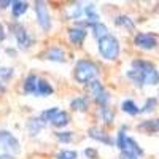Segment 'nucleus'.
Here are the masks:
<instances>
[{"label": "nucleus", "instance_id": "4468645a", "mask_svg": "<svg viewBox=\"0 0 159 159\" xmlns=\"http://www.w3.org/2000/svg\"><path fill=\"white\" fill-rule=\"evenodd\" d=\"M27 8H29V3L27 2H13L11 3V13H13V16L15 18H19V16H22L25 11H27Z\"/></svg>", "mask_w": 159, "mask_h": 159}, {"label": "nucleus", "instance_id": "5701e85b", "mask_svg": "<svg viewBox=\"0 0 159 159\" xmlns=\"http://www.w3.org/2000/svg\"><path fill=\"white\" fill-rule=\"evenodd\" d=\"M27 129L30 132V135H38V132L43 129V123H42V119H30V121L27 123Z\"/></svg>", "mask_w": 159, "mask_h": 159}, {"label": "nucleus", "instance_id": "39448f33", "mask_svg": "<svg viewBox=\"0 0 159 159\" xmlns=\"http://www.w3.org/2000/svg\"><path fill=\"white\" fill-rule=\"evenodd\" d=\"M89 91L92 92V96H94V99L99 105L107 107V103L110 100V96H108V92L103 89V86H102V83L99 81V80H94V81L89 83Z\"/></svg>", "mask_w": 159, "mask_h": 159}, {"label": "nucleus", "instance_id": "9d476101", "mask_svg": "<svg viewBox=\"0 0 159 159\" xmlns=\"http://www.w3.org/2000/svg\"><path fill=\"white\" fill-rule=\"evenodd\" d=\"M69 38L73 45H81L86 38V29L81 27H73L69 30Z\"/></svg>", "mask_w": 159, "mask_h": 159}, {"label": "nucleus", "instance_id": "1a4fd4ad", "mask_svg": "<svg viewBox=\"0 0 159 159\" xmlns=\"http://www.w3.org/2000/svg\"><path fill=\"white\" fill-rule=\"evenodd\" d=\"M45 59L52 61V62H64L65 52H64V49L59 48V46H52V48H49V49L45 52Z\"/></svg>", "mask_w": 159, "mask_h": 159}, {"label": "nucleus", "instance_id": "f8f14e48", "mask_svg": "<svg viewBox=\"0 0 159 159\" xmlns=\"http://www.w3.org/2000/svg\"><path fill=\"white\" fill-rule=\"evenodd\" d=\"M115 24L119 25V27H123V29H126V30H130V32H132V30H135L134 19H130V18L126 16V15H119V16H116Z\"/></svg>", "mask_w": 159, "mask_h": 159}, {"label": "nucleus", "instance_id": "c85d7f7f", "mask_svg": "<svg viewBox=\"0 0 159 159\" xmlns=\"http://www.w3.org/2000/svg\"><path fill=\"white\" fill-rule=\"evenodd\" d=\"M76 157H78L76 151H61L56 156V159H76Z\"/></svg>", "mask_w": 159, "mask_h": 159}, {"label": "nucleus", "instance_id": "6ab92c4d", "mask_svg": "<svg viewBox=\"0 0 159 159\" xmlns=\"http://www.w3.org/2000/svg\"><path fill=\"white\" fill-rule=\"evenodd\" d=\"M92 32H94V37H96V40H100L102 38H105L107 35H110L108 34V29H107V25L105 24H102V22H99V24H96V25H92Z\"/></svg>", "mask_w": 159, "mask_h": 159}, {"label": "nucleus", "instance_id": "f03ea898", "mask_svg": "<svg viewBox=\"0 0 159 159\" xmlns=\"http://www.w3.org/2000/svg\"><path fill=\"white\" fill-rule=\"evenodd\" d=\"M99 52L102 54L103 59L107 61H116L119 56V42L113 35H107L99 42Z\"/></svg>", "mask_w": 159, "mask_h": 159}, {"label": "nucleus", "instance_id": "b1692460", "mask_svg": "<svg viewBox=\"0 0 159 159\" xmlns=\"http://www.w3.org/2000/svg\"><path fill=\"white\" fill-rule=\"evenodd\" d=\"M127 134H126V126H123L121 129H119V132H118V139H116V145H118V148L121 150V151H124L126 150V143H127Z\"/></svg>", "mask_w": 159, "mask_h": 159}, {"label": "nucleus", "instance_id": "ddd939ff", "mask_svg": "<svg viewBox=\"0 0 159 159\" xmlns=\"http://www.w3.org/2000/svg\"><path fill=\"white\" fill-rule=\"evenodd\" d=\"M139 129L153 134V132H159V118L157 119H148V121H143L139 124Z\"/></svg>", "mask_w": 159, "mask_h": 159}, {"label": "nucleus", "instance_id": "bb28decb", "mask_svg": "<svg viewBox=\"0 0 159 159\" xmlns=\"http://www.w3.org/2000/svg\"><path fill=\"white\" fill-rule=\"evenodd\" d=\"M156 105H157V100H156L154 97H151V99H148L147 102H145L143 108H142L140 111H142V113H150V111H153V110H154Z\"/></svg>", "mask_w": 159, "mask_h": 159}, {"label": "nucleus", "instance_id": "7c9ffc66", "mask_svg": "<svg viewBox=\"0 0 159 159\" xmlns=\"http://www.w3.org/2000/svg\"><path fill=\"white\" fill-rule=\"evenodd\" d=\"M84 154H86L89 159H97V157H99V153H97V150H94V148H86V150H84Z\"/></svg>", "mask_w": 159, "mask_h": 159}, {"label": "nucleus", "instance_id": "4be33fe9", "mask_svg": "<svg viewBox=\"0 0 159 159\" xmlns=\"http://www.w3.org/2000/svg\"><path fill=\"white\" fill-rule=\"evenodd\" d=\"M124 151H130V153H134V154H137L139 157L140 156H143V150L140 148V145L134 140V139H127V143H126V150Z\"/></svg>", "mask_w": 159, "mask_h": 159}, {"label": "nucleus", "instance_id": "393cba45", "mask_svg": "<svg viewBox=\"0 0 159 159\" xmlns=\"http://www.w3.org/2000/svg\"><path fill=\"white\" fill-rule=\"evenodd\" d=\"M100 116H102L103 123L107 124V126H111V124H113L115 115H113L111 108H108V107H102V108H100Z\"/></svg>", "mask_w": 159, "mask_h": 159}, {"label": "nucleus", "instance_id": "2f4dec72", "mask_svg": "<svg viewBox=\"0 0 159 159\" xmlns=\"http://www.w3.org/2000/svg\"><path fill=\"white\" fill-rule=\"evenodd\" d=\"M119 159H139V156L134 154V153H130V151H121Z\"/></svg>", "mask_w": 159, "mask_h": 159}, {"label": "nucleus", "instance_id": "412c9836", "mask_svg": "<svg viewBox=\"0 0 159 159\" xmlns=\"http://www.w3.org/2000/svg\"><path fill=\"white\" fill-rule=\"evenodd\" d=\"M121 108H123V111H124V113L132 115V116L140 113V108L135 105V102H132V100H124V102L121 103Z\"/></svg>", "mask_w": 159, "mask_h": 159}, {"label": "nucleus", "instance_id": "a878e982", "mask_svg": "<svg viewBox=\"0 0 159 159\" xmlns=\"http://www.w3.org/2000/svg\"><path fill=\"white\" fill-rule=\"evenodd\" d=\"M38 94L40 96H49L52 94V86L45 81V80H38Z\"/></svg>", "mask_w": 159, "mask_h": 159}, {"label": "nucleus", "instance_id": "c756f323", "mask_svg": "<svg viewBox=\"0 0 159 159\" xmlns=\"http://www.w3.org/2000/svg\"><path fill=\"white\" fill-rule=\"evenodd\" d=\"M13 76V69H0V78L2 80H8Z\"/></svg>", "mask_w": 159, "mask_h": 159}, {"label": "nucleus", "instance_id": "f3484780", "mask_svg": "<svg viewBox=\"0 0 159 159\" xmlns=\"http://www.w3.org/2000/svg\"><path fill=\"white\" fill-rule=\"evenodd\" d=\"M70 107L75 111H86L88 110V99L86 97H76L70 102Z\"/></svg>", "mask_w": 159, "mask_h": 159}, {"label": "nucleus", "instance_id": "20e7f679", "mask_svg": "<svg viewBox=\"0 0 159 159\" xmlns=\"http://www.w3.org/2000/svg\"><path fill=\"white\" fill-rule=\"evenodd\" d=\"M34 8H35V15H37L38 25L43 30H49L51 29V18H49V11H48L46 3L45 2H35Z\"/></svg>", "mask_w": 159, "mask_h": 159}, {"label": "nucleus", "instance_id": "2eb2a0df", "mask_svg": "<svg viewBox=\"0 0 159 159\" xmlns=\"http://www.w3.org/2000/svg\"><path fill=\"white\" fill-rule=\"evenodd\" d=\"M70 123V116H69V113L67 111H59L57 115H56V118L52 119V126H56V127H65Z\"/></svg>", "mask_w": 159, "mask_h": 159}, {"label": "nucleus", "instance_id": "a211bd4d", "mask_svg": "<svg viewBox=\"0 0 159 159\" xmlns=\"http://www.w3.org/2000/svg\"><path fill=\"white\" fill-rule=\"evenodd\" d=\"M127 78L130 80L132 83H134L135 86H139V88H142L143 84H145V80H143V75L140 73V72H137V70H134V69H130L127 73Z\"/></svg>", "mask_w": 159, "mask_h": 159}, {"label": "nucleus", "instance_id": "aec40b11", "mask_svg": "<svg viewBox=\"0 0 159 159\" xmlns=\"http://www.w3.org/2000/svg\"><path fill=\"white\" fill-rule=\"evenodd\" d=\"M59 113L57 107H52V108H48L45 111H42V115H40V119H42V123L46 124V123H52V119L56 118V115Z\"/></svg>", "mask_w": 159, "mask_h": 159}, {"label": "nucleus", "instance_id": "f257e3e1", "mask_svg": "<svg viewBox=\"0 0 159 159\" xmlns=\"http://www.w3.org/2000/svg\"><path fill=\"white\" fill-rule=\"evenodd\" d=\"M97 75H99V67L92 61L81 59V61L76 62V65H75V80H76V83L89 84L91 81L97 80Z\"/></svg>", "mask_w": 159, "mask_h": 159}, {"label": "nucleus", "instance_id": "72a5a7b5", "mask_svg": "<svg viewBox=\"0 0 159 159\" xmlns=\"http://www.w3.org/2000/svg\"><path fill=\"white\" fill-rule=\"evenodd\" d=\"M0 159H15L11 154H8V153H5V154H0Z\"/></svg>", "mask_w": 159, "mask_h": 159}, {"label": "nucleus", "instance_id": "7ed1b4c3", "mask_svg": "<svg viewBox=\"0 0 159 159\" xmlns=\"http://www.w3.org/2000/svg\"><path fill=\"white\" fill-rule=\"evenodd\" d=\"M0 148H3L8 154H16L21 151V143L10 130L3 129L0 130Z\"/></svg>", "mask_w": 159, "mask_h": 159}, {"label": "nucleus", "instance_id": "6e6552de", "mask_svg": "<svg viewBox=\"0 0 159 159\" xmlns=\"http://www.w3.org/2000/svg\"><path fill=\"white\" fill-rule=\"evenodd\" d=\"M89 137L100 142V143H105V145H111L113 143L111 137L107 134V132H103L102 129H99V127H91L89 129Z\"/></svg>", "mask_w": 159, "mask_h": 159}, {"label": "nucleus", "instance_id": "f704fd0d", "mask_svg": "<svg viewBox=\"0 0 159 159\" xmlns=\"http://www.w3.org/2000/svg\"><path fill=\"white\" fill-rule=\"evenodd\" d=\"M11 3H13V2H8V0H7V2H0V5H2L3 8H7V7H8V5H11Z\"/></svg>", "mask_w": 159, "mask_h": 159}, {"label": "nucleus", "instance_id": "dca6fc26", "mask_svg": "<svg viewBox=\"0 0 159 159\" xmlns=\"http://www.w3.org/2000/svg\"><path fill=\"white\" fill-rule=\"evenodd\" d=\"M81 15H84V7H81V3H75V5L69 7V10H67L69 19H78Z\"/></svg>", "mask_w": 159, "mask_h": 159}, {"label": "nucleus", "instance_id": "423d86ee", "mask_svg": "<svg viewBox=\"0 0 159 159\" xmlns=\"http://www.w3.org/2000/svg\"><path fill=\"white\" fill-rule=\"evenodd\" d=\"M134 45H135L137 48H140V49L150 51V49L156 48L157 40H156V37L151 35V34H137V35L134 37Z\"/></svg>", "mask_w": 159, "mask_h": 159}, {"label": "nucleus", "instance_id": "9b49d317", "mask_svg": "<svg viewBox=\"0 0 159 159\" xmlns=\"http://www.w3.org/2000/svg\"><path fill=\"white\" fill-rule=\"evenodd\" d=\"M24 91L27 94H38V78L35 75H29L24 81Z\"/></svg>", "mask_w": 159, "mask_h": 159}, {"label": "nucleus", "instance_id": "473e14b6", "mask_svg": "<svg viewBox=\"0 0 159 159\" xmlns=\"http://www.w3.org/2000/svg\"><path fill=\"white\" fill-rule=\"evenodd\" d=\"M5 37H7V34H5V27H3L2 24H0V42H3Z\"/></svg>", "mask_w": 159, "mask_h": 159}, {"label": "nucleus", "instance_id": "0eeeda50", "mask_svg": "<svg viewBox=\"0 0 159 159\" xmlns=\"http://www.w3.org/2000/svg\"><path fill=\"white\" fill-rule=\"evenodd\" d=\"M15 37H16V42H18V46L21 49H27L32 43V40L27 34V30H25L22 25H16L15 27Z\"/></svg>", "mask_w": 159, "mask_h": 159}, {"label": "nucleus", "instance_id": "cd10ccee", "mask_svg": "<svg viewBox=\"0 0 159 159\" xmlns=\"http://www.w3.org/2000/svg\"><path fill=\"white\" fill-rule=\"evenodd\" d=\"M56 137H57V140L62 142V143H69V142H72V139H73V132H57Z\"/></svg>", "mask_w": 159, "mask_h": 159}]
</instances>
